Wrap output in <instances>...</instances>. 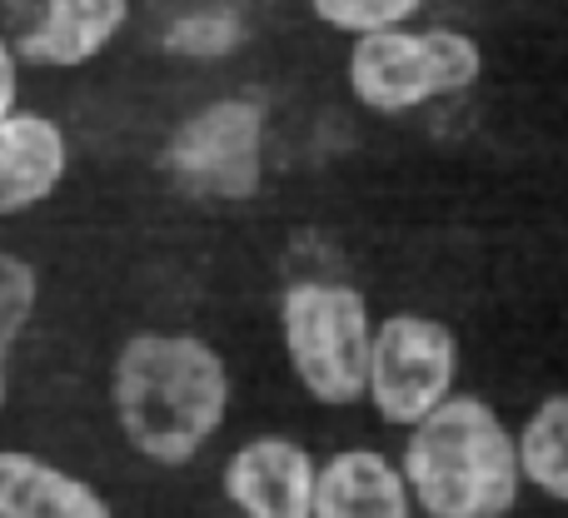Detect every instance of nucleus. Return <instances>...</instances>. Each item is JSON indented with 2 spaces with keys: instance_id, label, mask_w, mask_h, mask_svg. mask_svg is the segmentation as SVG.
Listing matches in <instances>:
<instances>
[{
  "instance_id": "obj_7",
  "label": "nucleus",
  "mask_w": 568,
  "mask_h": 518,
  "mask_svg": "<svg viewBox=\"0 0 568 518\" xmlns=\"http://www.w3.org/2000/svg\"><path fill=\"white\" fill-rule=\"evenodd\" d=\"M314 454L284 434H260L225 459L220 489L240 518H314Z\"/></svg>"
},
{
  "instance_id": "obj_10",
  "label": "nucleus",
  "mask_w": 568,
  "mask_h": 518,
  "mask_svg": "<svg viewBox=\"0 0 568 518\" xmlns=\"http://www.w3.org/2000/svg\"><path fill=\"white\" fill-rule=\"evenodd\" d=\"M314 518H414L409 479L379 449H344L314 474Z\"/></svg>"
},
{
  "instance_id": "obj_15",
  "label": "nucleus",
  "mask_w": 568,
  "mask_h": 518,
  "mask_svg": "<svg viewBox=\"0 0 568 518\" xmlns=\"http://www.w3.org/2000/svg\"><path fill=\"white\" fill-rule=\"evenodd\" d=\"M424 0H310L314 20L339 35H369V30L409 26Z\"/></svg>"
},
{
  "instance_id": "obj_1",
  "label": "nucleus",
  "mask_w": 568,
  "mask_h": 518,
  "mask_svg": "<svg viewBox=\"0 0 568 518\" xmlns=\"http://www.w3.org/2000/svg\"><path fill=\"white\" fill-rule=\"evenodd\" d=\"M110 409L140 459L185 469L230 414V364L200 334L140 329L110 364Z\"/></svg>"
},
{
  "instance_id": "obj_11",
  "label": "nucleus",
  "mask_w": 568,
  "mask_h": 518,
  "mask_svg": "<svg viewBox=\"0 0 568 518\" xmlns=\"http://www.w3.org/2000/svg\"><path fill=\"white\" fill-rule=\"evenodd\" d=\"M0 518H115L80 474L26 449H0Z\"/></svg>"
},
{
  "instance_id": "obj_16",
  "label": "nucleus",
  "mask_w": 568,
  "mask_h": 518,
  "mask_svg": "<svg viewBox=\"0 0 568 518\" xmlns=\"http://www.w3.org/2000/svg\"><path fill=\"white\" fill-rule=\"evenodd\" d=\"M20 110V50L0 35V120Z\"/></svg>"
},
{
  "instance_id": "obj_5",
  "label": "nucleus",
  "mask_w": 568,
  "mask_h": 518,
  "mask_svg": "<svg viewBox=\"0 0 568 518\" xmlns=\"http://www.w3.org/2000/svg\"><path fill=\"white\" fill-rule=\"evenodd\" d=\"M160 165L195 200H215V205L255 200L265 185V105L250 95L200 105L165 140Z\"/></svg>"
},
{
  "instance_id": "obj_3",
  "label": "nucleus",
  "mask_w": 568,
  "mask_h": 518,
  "mask_svg": "<svg viewBox=\"0 0 568 518\" xmlns=\"http://www.w3.org/2000/svg\"><path fill=\"white\" fill-rule=\"evenodd\" d=\"M374 309L344 280H290L280 294V339L300 389L324 409H349L369 389Z\"/></svg>"
},
{
  "instance_id": "obj_4",
  "label": "nucleus",
  "mask_w": 568,
  "mask_h": 518,
  "mask_svg": "<svg viewBox=\"0 0 568 518\" xmlns=\"http://www.w3.org/2000/svg\"><path fill=\"white\" fill-rule=\"evenodd\" d=\"M349 95L374 115H404L429 100L464 95L484 80V45L454 26H389L354 35L344 60Z\"/></svg>"
},
{
  "instance_id": "obj_13",
  "label": "nucleus",
  "mask_w": 568,
  "mask_h": 518,
  "mask_svg": "<svg viewBox=\"0 0 568 518\" xmlns=\"http://www.w3.org/2000/svg\"><path fill=\"white\" fill-rule=\"evenodd\" d=\"M40 304V274L36 264L16 250H0V409L10 399V359H16V344L26 339L30 319H36Z\"/></svg>"
},
{
  "instance_id": "obj_14",
  "label": "nucleus",
  "mask_w": 568,
  "mask_h": 518,
  "mask_svg": "<svg viewBox=\"0 0 568 518\" xmlns=\"http://www.w3.org/2000/svg\"><path fill=\"white\" fill-rule=\"evenodd\" d=\"M245 40V20L235 16L230 6H200V10H185L165 26V40L160 45L180 60H225L240 50Z\"/></svg>"
},
{
  "instance_id": "obj_2",
  "label": "nucleus",
  "mask_w": 568,
  "mask_h": 518,
  "mask_svg": "<svg viewBox=\"0 0 568 518\" xmlns=\"http://www.w3.org/2000/svg\"><path fill=\"white\" fill-rule=\"evenodd\" d=\"M399 469L429 518H504L524 489L509 424L474 394H449L414 424Z\"/></svg>"
},
{
  "instance_id": "obj_8",
  "label": "nucleus",
  "mask_w": 568,
  "mask_h": 518,
  "mask_svg": "<svg viewBox=\"0 0 568 518\" xmlns=\"http://www.w3.org/2000/svg\"><path fill=\"white\" fill-rule=\"evenodd\" d=\"M70 170V140L40 110L0 120V220L45 205Z\"/></svg>"
},
{
  "instance_id": "obj_9",
  "label": "nucleus",
  "mask_w": 568,
  "mask_h": 518,
  "mask_svg": "<svg viewBox=\"0 0 568 518\" xmlns=\"http://www.w3.org/2000/svg\"><path fill=\"white\" fill-rule=\"evenodd\" d=\"M130 0H40L30 30L16 40L20 60L45 70H80L115 45Z\"/></svg>"
},
{
  "instance_id": "obj_6",
  "label": "nucleus",
  "mask_w": 568,
  "mask_h": 518,
  "mask_svg": "<svg viewBox=\"0 0 568 518\" xmlns=\"http://www.w3.org/2000/svg\"><path fill=\"white\" fill-rule=\"evenodd\" d=\"M459 379V339L434 314L399 309L374 324L369 349V389L364 399L374 404L384 424L414 429L429 409H439Z\"/></svg>"
},
{
  "instance_id": "obj_12",
  "label": "nucleus",
  "mask_w": 568,
  "mask_h": 518,
  "mask_svg": "<svg viewBox=\"0 0 568 518\" xmlns=\"http://www.w3.org/2000/svg\"><path fill=\"white\" fill-rule=\"evenodd\" d=\"M514 444H519L524 484H534L539 494L568 504V394L539 399V409L524 419Z\"/></svg>"
}]
</instances>
